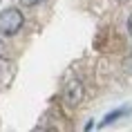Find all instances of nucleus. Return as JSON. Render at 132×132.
<instances>
[{
	"label": "nucleus",
	"mask_w": 132,
	"mask_h": 132,
	"mask_svg": "<svg viewBox=\"0 0 132 132\" xmlns=\"http://www.w3.org/2000/svg\"><path fill=\"white\" fill-rule=\"evenodd\" d=\"M22 22H25V18H22L20 9L9 7L5 11H0V34L2 36H14L22 27Z\"/></svg>",
	"instance_id": "1"
},
{
	"label": "nucleus",
	"mask_w": 132,
	"mask_h": 132,
	"mask_svg": "<svg viewBox=\"0 0 132 132\" xmlns=\"http://www.w3.org/2000/svg\"><path fill=\"white\" fill-rule=\"evenodd\" d=\"M81 101H83V83L78 78H72L63 87V103L70 105V108H76Z\"/></svg>",
	"instance_id": "2"
},
{
	"label": "nucleus",
	"mask_w": 132,
	"mask_h": 132,
	"mask_svg": "<svg viewBox=\"0 0 132 132\" xmlns=\"http://www.w3.org/2000/svg\"><path fill=\"white\" fill-rule=\"evenodd\" d=\"M123 114H128V110H125V108H123V110H114V112H110V114L103 119V123H101V125H110L112 121H117V119H119V117H123Z\"/></svg>",
	"instance_id": "3"
},
{
	"label": "nucleus",
	"mask_w": 132,
	"mask_h": 132,
	"mask_svg": "<svg viewBox=\"0 0 132 132\" xmlns=\"http://www.w3.org/2000/svg\"><path fill=\"white\" fill-rule=\"evenodd\" d=\"M38 2H43V0H20V5H22V7H36Z\"/></svg>",
	"instance_id": "4"
},
{
	"label": "nucleus",
	"mask_w": 132,
	"mask_h": 132,
	"mask_svg": "<svg viewBox=\"0 0 132 132\" xmlns=\"http://www.w3.org/2000/svg\"><path fill=\"white\" fill-rule=\"evenodd\" d=\"M128 31H130V38H132V16H130V20H128Z\"/></svg>",
	"instance_id": "5"
}]
</instances>
